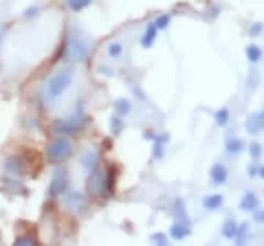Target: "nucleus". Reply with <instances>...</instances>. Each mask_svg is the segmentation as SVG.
I'll use <instances>...</instances> for the list:
<instances>
[{
	"label": "nucleus",
	"instance_id": "f257e3e1",
	"mask_svg": "<svg viewBox=\"0 0 264 246\" xmlns=\"http://www.w3.org/2000/svg\"><path fill=\"white\" fill-rule=\"evenodd\" d=\"M73 68H62L58 70V73L53 75V77L46 82L44 86V99L46 101H53V99H58L60 94H62L66 88L70 86V82H73Z\"/></svg>",
	"mask_w": 264,
	"mask_h": 246
},
{
	"label": "nucleus",
	"instance_id": "f03ea898",
	"mask_svg": "<svg viewBox=\"0 0 264 246\" xmlns=\"http://www.w3.org/2000/svg\"><path fill=\"white\" fill-rule=\"evenodd\" d=\"M84 125H86V115H84L82 101H77L75 115H70L68 119H62V121L55 123V132H58L60 136H68V134H75V132H79Z\"/></svg>",
	"mask_w": 264,
	"mask_h": 246
},
{
	"label": "nucleus",
	"instance_id": "7ed1b4c3",
	"mask_svg": "<svg viewBox=\"0 0 264 246\" xmlns=\"http://www.w3.org/2000/svg\"><path fill=\"white\" fill-rule=\"evenodd\" d=\"M62 51H64L62 58L70 62H84L88 58V44L82 35H70Z\"/></svg>",
	"mask_w": 264,
	"mask_h": 246
},
{
	"label": "nucleus",
	"instance_id": "20e7f679",
	"mask_svg": "<svg viewBox=\"0 0 264 246\" xmlns=\"http://www.w3.org/2000/svg\"><path fill=\"white\" fill-rule=\"evenodd\" d=\"M73 152V145H70V141L66 139V136H58L55 141H51L49 148H46V156H49V160H53V163H62L66 160Z\"/></svg>",
	"mask_w": 264,
	"mask_h": 246
},
{
	"label": "nucleus",
	"instance_id": "39448f33",
	"mask_svg": "<svg viewBox=\"0 0 264 246\" xmlns=\"http://www.w3.org/2000/svg\"><path fill=\"white\" fill-rule=\"evenodd\" d=\"M66 189H68V172L60 167V169H55V176L49 184V196L60 198L62 193H66Z\"/></svg>",
	"mask_w": 264,
	"mask_h": 246
},
{
	"label": "nucleus",
	"instance_id": "423d86ee",
	"mask_svg": "<svg viewBox=\"0 0 264 246\" xmlns=\"http://www.w3.org/2000/svg\"><path fill=\"white\" fill-rule=\"evenodd\" d=\"M88 191L91 193H106V174L99 172V167L91 169V176H88Z\"/></svg>",
	"mask_w": 264,
	"mask_h": 246
},
{
	"label": "nucleus",
	"instance_id": "0eeeda50",
	"mask_svg": "<svg viewBox=\"0 0 264 246\" xmlns=\"http://www.w3.org/2000/svg\"><path fill=\"white\" fill-rule=\"evenodd\" d=\"M64 205L68 211H82L86 207V200L79 191H66L64 193Z\"/></svg>",
	"mask_w": 264,
	"mask_h": 246
},
{
	"label": "nucleus",
	"instance_id": "6e6552de",
	"mask_svg": "<svg viewBox=\"0 0 264 246\" xmlns=\"http://www.w3.org/2000/svg\"><path fill=\"white\" fill-rule=\"evenodd\" d=\"M190 233H192V226H190V220H187V217L176 220L172 224V229H169V235H172L174 240H185Z\"/></svg>",
	"mask_w": 264,
	"mask_h": 246
},
{
	"label": "nucleus",
	"instance_id": "1a4fd4ad",
	"mask_svg": "<svg viewBox=\"0 0 264 246\" xmlns=\"http://www.w3.org/2000/svg\"><path fill=\"white\" fill-rule=\"evenodd\" d=\"M247 130L251 132V134H258V132L264 130V108H262V112H258V115H251V117H249Z\"/></svg>",
	"mask_w": 264,
	"mask_h": 246
},
{
	"label": "nucleus",
	"instance_id": "9d476101",
	"mask_svg": "<svg viewBox=\"0 0 264 246\" xmlns=\"http://www.w3.org/2000/svg\"><path fill=\"white\" fill-rule=\"evenodd\" d=\"M227 181V167L220 163H216L214 167H211V183L214 184H223Z\"/></svg>",
	"mask_w": 264,
	"mask_h": 246
},
{
	"label": "nucleus",
	"instance_id": "9b49d317",
	"mask_svg": "<svg viewBox=\"0 0 264 246\" xmlns=\"http://www.w3.org/2000/svg\"><path fill=\"white\" fill-rule=\"evenodd\" d=\"M240 209L242 211H256L258 209V198H256V193H251V191H247L242 196V202H240Z\"/></svg>",
	"mask_w": 264,
	"mask_h": 246
},
{
	"label": "nucleus",
	"instance_id": "f8f14e48",
	"mask_svg": "<svg viewBox=\"0 0 264 246\" xmlns=\"http://www.w3.org/2000/svg\"><path fill=\"white\" fill-rule=\"evenodd\" d=\"M157 27H154V22L152 25H148V29H145V35H143V40H141V44L145 46V49H150V46L154 44V40H157Z\"/></svg>",
	"mask_w": 264,
	"mask_h": 246
},
{
	"label": "nucleus",
	"instance_id": "ddd939ff",
	"mask_svg": "<svg viewBox=\"0 0 264 246\" xmlns=\"http://www.w3.org/2000/svg\"><path fill=\"white\" fill-rule=\"evenodd\" d=\"M82 165L84 167L88 169V172H91V169H95L97 165H99V158H97V154L95 152H86L82 156Z\"/></svg>",
	"mask_w": 264,
	"mask_h": 246
},
{
	"label": "nucleus",
	"instance_id": "4468645a",
	"mask_svg": "<svg viewBox=\"0 0 264 246\" xmlns=\"http://www.w3.org/2000/svg\"><path fill=\"white\" fill-rule=\"evenodd\" d=\"M202 205H205V209H220V207H223V196H220V193L207 196L205 200H202Z\"/></svg>",
	"mask_w": 264,
	"mask_h": 246
},
{
	"label": "nucleus",
	"instance_id": "2eb2a0df",
	"mask_svg": "<svg viewBox=\"0 0 264 246\" xmlns=\"http://www.w3.org/2000/svg\"><path fill=\"white\" fill-rule=\"evenodd\" d=\"M225 148H227L229 154H240L244 150V143L240 139H227V143H225Z\"/></svg>",
	"mask_w": 264,
	"mask_h": 246
},
{
	"label": "nucleus",
	"instance_id": "dca6fc26",
	"mask_svg": "<svg viewBox=\"0 0 264 246\" xmlns=\"http://www.w3.org/2000/svg\"><path fill=\"white\" fill-rule=\"evenodd\" d=\"M91 2L93 0H66V4H68L70 11H82V9H86Z\"/></svg>",
	"mask_w": 264,
	"mask_h": 246
},
{
	"label": "nucleus",
	"instance_id": "f3484780",
	"mask_svg": "<svg viewBox=\"0 0 264 246\" xmlns=\"http://www.w3.org/2000/svg\"><path fill=\"white\" fill-rule=\"evenodd\" d=\"M247 58H249V62H253V64H256V62L262 58V51H260V46H256V44L247 46Z\"/></svg>",
	"mask_w": 264,
	"mask_h": 246
},
{
	"label": "nucleus",
	"instance_id": "a211bd4d",
	"mask_svg": "<svg viewBox=\"0 0 264 246\" xmlns=\"http://www.w3.org/2000/svg\"><path fill=\"white\" fill-rule=\"evenodd\" d=\"M235 231H238V224H235L233 220H227V222H225V229H223V235H225V238H233Z\"/></svg>",
	"mask_w": 264,
	"mask_h": 246
},
{
	"label": "nucleus",
	"instance_id": "6ab92c4d",
	"mask_svg": "<svg viewBox=\"0 0 264 246\" xmlns=\"http://www.w3.org/2000/svg\"><path fill=\"white\" fill-rule=\"evenodd\" d=\"M115 108H117V112H119V117H121V115H128V112H130V103H128V99H117Z\"/></svg>",
	"mask_w": 264,
	"mask_h": 246
},
{
	"label": "nucleus",
	"instance_id": "aec40b11",
	"mask_svg": "<svg viewBox=\"0 0 264 246\" xmlns=\"http://www.w3.org/2000/svg\"><path fill=\"white\" fill-rule=\"evenodd\" d=\"M110 130L112 134H121V130H124V121H121V117H112V123H110Z\"/></svg>",
	"mask_w": 264,
	"mask_h": 246
},
{
	"label": "nucleus",
	"instance_id": "412c9836",
	"mask_svg": "<svg viewBox=\"0 0 264 246\" xmlns=\"http://www.w3.org/2000/svg\"><path fill=\"white\" fill-rule=\"evenodd\" d=\"M247 231H249V226H247V224H240V226H238V231H235V235H233L235 242L242 244V242H244V238H247Z\"/></svg>",
	"mask_w": 264,
	"mask_h": 246
},
{
	"label": "nucleus",
	"instance_id": "4be33fe9",
	"mask_svg": "<svg viewBox=\"0 0 264 246\" xmlns=\"http://www.w3.org/2000/svg\"><path fill=\"white\" fill-rule=\"evenodd\" d=\"M227 121H229V110L227 108H223V110L216 112V123H218V125H227Z\"/></svg>",
	"mask_w": 264,
	"mask_h": 246
},
{
	"label": "nucleus",
	"instance_id": "5701e85b",
	"mask_svg": "<svg viewBox=\"0 0 264 246\" xmlns=\"http://www.w3.org/2000/svg\"><path fill=\"white\" fill-rule=\"evenodd\" d=\"M108 55H110V58H119L121 55V44H115V42H112V44L108 46Z\"/></svg>",
	"mask_w": 264,
	"mask_h": 246
},
{
	"label": "nucleus",
	"instance_id": "b1692460",
	"mask_svg": "<svg viewBox=\"0 0 264 246\" xmlns=\"http://www.w3.org/2000/svg\"><path fill=\"white\" fill-rule=\"evenodd\" d=\"M167 25H169V16H161L157 22H154V27H157V29H165Z\"/></svg>",
	"mask_w": 264,
	"mask_h": 246
},
{
	"label": "nucleus",
	"instance_id": "393cba45",
	"mask_svg": "<svg viewBox=\"0 0 264 246\" xmlns=\"http://www.w3.org/2000/svg\"><path fill=\"white\" fill-rule=\"evenodd\" d=\"M249 150H251V156H253V160H258V158H260V154H262V148H260V145H258V143H251V148H249Z\"/></svg>",
	"mask_w": 264,
	"mask_h": 246
},
{
	"label": "nucleus",
	"instance_id": "a878e982",
	"mask_svg": "<svg viewBox=\"0 0 264 246\" xmlns=\"http://www.w3.org/2000/svg\"><path fill=\"white\" fill-rule=\"evenodd\" d=\"M161 156H163V143L157 141V145H154V158H161Z\"/></svg>",
	"mask_w": 264,
	"mask_h": 246
},
{
	"label": "nucleus",
	"instance_id": "bb28decb",
	"mask_svg": "<svg viewBox=\"0 0 264 246\" xmlns=\"http://www.w3.org/2000/svg\"><path fill=\"white\" fill-rule=\"evenodd\" d=\"M264 29V27L260 25V22H258V25H253L251 29H249V35H260V31Z\"/></svg>",
	"mask_w": 264,
	"mask_h": 246
},
{
	"label": "nucleus",
	"instance_id": "cd10ccee",
	"mask_svg": "<svg viewBox=\"0 0 264 246\" xmlns=\"http://www.w3.org/2000/svg\"><path fill=\"white\" fill-rule=\"evenodd\" d=\"M152 240H154V242H159V244H165V242H167V238H165L163 233H157V235H152Z\"/></svg>",
	"mask_w": 264,
	"mask_h": 246
},
{
	"label": "nucleus",
	"instance_id": "c85d7f7f",
	"mask_svg": "<svg viewBox=\"0 0 264 246\" xmlns=\"http://www.w3.org/2000/svg\"><path fill=\"white\" fill-rule=\"evenodd\" d=\"M258 174H260V169H258L256 165H249V176L253 178V176H258Z\"/></svg>",
	"mask_w": 264,
	"mask_h": 246
},
{
	"label": "nucleus",
	"instance_id": "c756f323",
	"mask_svg": "<svg viewBox=\"0 0 264 246\" xmlns=\"http://www.w3.org/2000/svg\"><path fill=\"white\" fill-rule=\"evenodd\" d=\"M35 13H37V9H35V7H31L29 11H25V18H35Z\"/></svg>",
	"mask_w": 264,
	"mask_h": 246
},
{
	"label": "nucleus",
	"instance_id": "7c9ffc66",
	"mask_svg": "<svg viewBox=\"0 0 264 246\" xmlns=\"http://www.w3.org/2000/svg\"><path fill=\"white\" fill-rule=\"evenodd\" d=\"M143 136H145L148 141H154V139H157V134H154V132H150V130H145V132H143Z\"/></svg>",
	"mask_w": 264,
	"mask_h": 246
},
{
	"label": "nucleus",
	"instance_id": "2f4dec72",
	"mask_svg": "<svg viewBox=\"0 0 264 246\" xmlns=\"http://www.w3.org/2000/svg\"><path fill=\"white\" fill-rule=\"evenodd\" d=\"M256 217H258L260 222H264V211H260V214H256Z\"/></svg>",
	"mask_w": 264,
	"mask_h": 246
},
{
	"label": "nucleus",
	"instance_id": "473e14b6",
	"mask_svg": "<svg viewBox=\"0 0 264 246\" xmlns=\"http://www.w3.org/2000/svg\"><path fill=\"white\" fill-rule=\"evenodd\" d=\"M4 29H2V27H0V42H2V37H4V33H2Z\"/></svg>",
	"mask_w": 264,
	"mask_h": 246
},
{
	"label": "nucleus",
	"instance_id": "72a5a7b5",
	"mask_svg": "<svg viewBox=\"0 0 264 246\" xmlns=\"http://www.w3.org/2000/svg\"><path fill=\"white\" fill-rule=\"evenodd\" d=\"M260 176H264V167H262V169H260Z\"/></svg>",
	"mask_w": 264,
	"mask_h": 246
}]
</instances>
